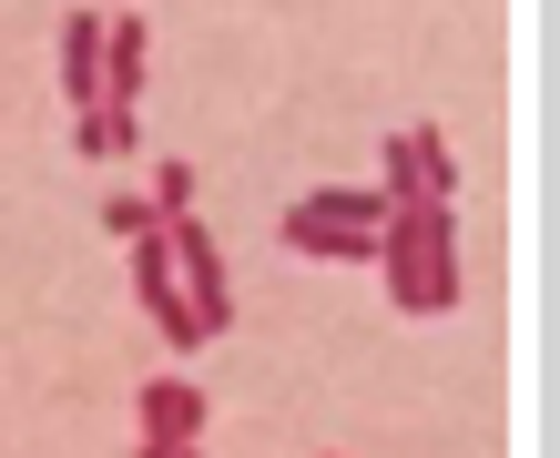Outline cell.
I'll use <instances>...</instances> for the list:
<instances>
[{"label":"cell","instance_id":"cell-1","mask_svg":"<svg viewBox=\"0 0 560 458\" xmlns=\"http://www.w3.org/2000/svg\"><path fill=\"white\" fill-rule=\"evenodd\" d=\"M377 285L398 316H458V204H387Z\"/></svg>","mask_w":560,"mask_h":458},{"label":"cell","instance_id":"cell-2","mask_svg":"<svg viewBox=\"0 0 560 458\" xmlns=\"http://www.w3.org/2000/svg\"><path fill=\"white\" fill-rule=\"evenodd\" d=\"M377 224H387V193L377 184H326V193H295L276 235L316 266H377Z\"/></svg>","mask_w":560,"mask_h":458},{"label":"cell","instance_id":"cell-3","mask_svg":"<svg viewBox=\"0 0 560 458\" xmlns=\"http://www.w3.org/2000/svg\"><path fill=\"white\" fill-rule=\"evenodd\" d=\"M163 255H174V296H184V326H194V347H214L224 326H235V275H224L214 235H205L194 214H174V224H163Z\"/></svg>","mask_w":560,"mask_h":458},{"label":"cell","instance_id":"cell-4","mask_svg":"<svg viewBox=\"0 0 560 458\" xmlns=\"http://www.w3.org/2000/svg\"><path fill=\"white\" fill-rule=\"evenodd\" d=\"M377 193L387 204H458V153L439 122H398L377 143Z\"/></svg>","mask_w":560,"mask_h":458},{"label":"cell","instance_id":"cell-5","mask_svg":"<svg viewBox=\"0 0 560 458\" xmlns=\"http://www.w3.org/2000/svg\"><path fill=\"white\" fill-rule=\"evenodd\" d=\"M205 418H214V398H205L194 377H153L143 408H133V438H153V448H194V438H205Z\"/></svg>","mask_w":560,"mask_h":458},{"label":"cell","instance_id":"cell-6","mask_svg":"<svg viewBox=\"0 0 560 458\" xmlns=\"http://www.w3.org/2000/svg\"><path fill=\"white\" fill-rule=\"evenodd\" d=\"M122 255H133V296H143V316L163 326V347H184V356H194V326H184V296H174V255H163V235L122 245Z\"/></svg>","mask_w":560,"mask_h":458},{"label":"cell","instance_id":"cell-7","mask_svg":"<svg viewBox=\"0 0 560 458\" xmlns=\"http://www.w3.org/2000/svg\"><path fill=\"white\" fill-rule=\"evenodd\" d=\"M143 61H153V31H143V11L103 21V103L143 113Z\"/></svg>","mask_w":560,"mask_h":458},{"label":"cell","instance_id":"cell-8","mask_svg":"<svg viewBox=\"0 0 560 458\" xmlns=\"http://www.w3.org/2000/svg\"><path fill=\"white\" fill-rule=\"evenodd\" d=\"M61 103H72V113H92V103H103V21H92V11H72V21H61Z\"/></svg>","mask_w":560,"mask_h":458},{"label":"cell","instance_id":"cell-9","mask_svg":"<svg viewBox=\"0 0 560 458\" xmlns=\"http://www.w3.org/2000/svg\"><path fill=\"white\" fill-rule=\"evenodd\" d=\"M72 143H82V153H103V163H122V153H143V113L92 103V113H72Z\"/></svg>","mask_w":560,"mask_h":458},{"label":"cell","instance_id":"cell-10","mask_svg":"<svg viewBox=\"0 0 560 458\" xmlns=\"http://www.w3.org/2000/svg\"><path fill=\"white\" fill-rule=\"evenodd\" d=\"M143 204L163 214V224H174V214H194V163L174 153V163H153V193H143Z\"/></svg>","mask_w":560,"mask_h":458},{"label":"cell","instance_id":"cell-11","mask_svg":"<svg viewBox=\"0 0 560 458\" xmlns=\"http://www.w3.org/2000/svg\"><path fill=\"white\" fill-rule=\"evenodd\" d=\"M103 235L113 245H143V235H163V214L143 204V193H113V204H103Z\"/></svg>","mask_w":560,"mask_h":458},{"label":"cell","instance_id":"cell-12","mask_svg":"<svg viewBox=\"0 0 560 458\" xmlns=\"http://www.w3.org/2000/svg\"><path fill=\"white\" fill-rule=\"evenodd\" d=\"M133 458H174V448H153V438H133Z\"/></svg>","mask_w":560,"mask_h":458},{"label":"cell","instance_id":"cell-13","mask_svg":"<svg viewBox=\"0 0 560 458\" xmlns=\"http://www.w3.org/2000/svg\"><path fill=\"white\" fill-rule=\"evenodd\" d=\"M174 458H205V438H194V448H174Z\"/></svg>","mask_w":560,"mask_h":458}]
</instances>
